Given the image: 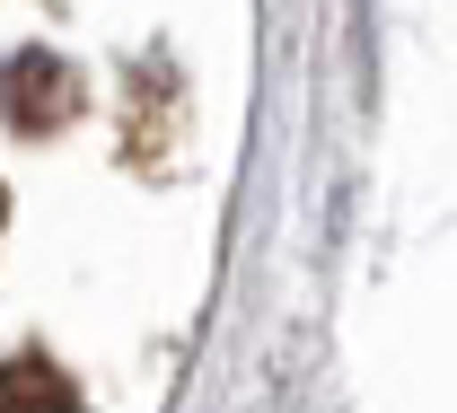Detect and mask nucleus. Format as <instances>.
Listing matches in <instances>:
<instances>
[{"mask_svg":"<svg viewBox=\"0 0 457 413\" xmlns=\"http://www.w3.org/2000/svg\"><path fill=\"white\" fill-rule=\"evenodd\" d=\"M0 115L9 123H62L71 115V79H62V62H9L0 70Z\"/></svg>","mask_w":457,"mask_h":413,"instance_id":"1","label":"nucleus"},{"mask_svg":"<svg viewBox=\"0 0 457 413\" xmlns=\"http://www.w3.org/2000/svg\"><path fill=\"white\" fill-rule=\"evenodd\" d=\"M0 413H79V387L54 360H0Z\"/></svg>","mask_w":457,"mask_h":413,"instance_id":"2","label":"nucleus"}]
</instances>
